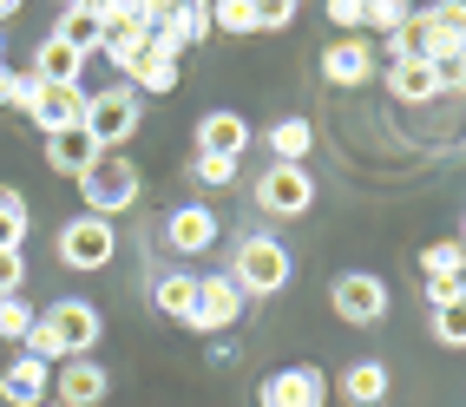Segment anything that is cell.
Returning a JSON list of instances; mask_svg holds the SVG:
<instances>
[{
  "mask_svg": "<svg viewBox=\"0 0 466 407\" xmlns=\"http://www.w3.org/2000/svg\"><path fill=\"white\" fill-rule=\"evenodd\" d=\"M138 191H145V184H138V165L126 158V151H99V158H92V171L79 178L86 217H106V224H112L118 210H132Z\"/></svg>",
  "mask_w": 466,
  "mask_h": 407,
  "instance_id": "1",
  "label": "cell"
},
{
  "mask_svg": "<svg viewBox=\"0 0 466 407\" xmlns=\"http://www.w3.org/2000/svg\"><path fill=\"white\" fill-rule=\"evenodd\" d=\"M289 249L276 243V237H243L237 243V263H230V283L243 290V296H276L289 283Z\"/></svg>",
  "mask_w": 466,
  "mask_h": 407,
  "instance_id": "2",
  "label": "cell"
},
{
  "mask_svg": "<svg viewBox=\"0 0 466 407\" xmlns=\"http://www.w3.org/2000/svg\"><path fill=\"white\" fill-rule=\"evenodd\" d=\"M79 125H86V138L99 145V151H118V145L138 132V92H132V86H106V92H92Z\"/></svg>",
  "mask_w": 466,
  "mask_h": 407,
  "instance_id": "3",
  "label": "cell"
},
{
  "mask_svg": "<svg viewBox=\"0 0 466 407\" xmlns=\"http://www.w3.org/2000/svg\"><path fill=\"white\" fill-rule=\"evenodd\" d=\"M329 309L341 322H355V329H375L388 316V283H381V276H368V270H341L329 283Z\"/></svg>",
  "mask_w": 466,
  "mask_h": 407,
  "instance_id": "4",
  "label": "cell"
},
{
  "mask_svg": "<svg viewBox=\"0 0 466 407\" xmlns=\"http://www.w3.org/2000/svg\"><path fill=\"white\" fill-rule=\"evenodd\" d=\"M118 257V230L106 224V217H73V224L66 230H59V263H66V270H106Z\"/></svg>",
  "mask_w": 466,
  "mask_h": 407,
  "instance_id": "5",
  "label": "cell"
},
{
  "mask_svg": "<svg viewBox=\"0 0 466 407\" xmlns=\"http://www.w3.org/2000/svg\"><path fill=\"white\" fill-rule=\"evenodd\" d=\"M40 329L53 335V349H59V361H79V355H92V341H99V309L92 302H53L46 316H40Z\"/></svg>",
  "mask_w": 466,
  "mask_h": 407,
  "instance_id": "6",
  "label": "cell"
},
{
  "mask_svg": "<svg viewBox=\"0 0 466 407\" xmlns=\"http://www.w3.org/2000/svg\"><path fill=\"white\" fill-rule=\"evenodd\" d=\"M257 407H329V374L309 368V361L276 368L269 382L257 388Z\"/></svg>",
  "mask_w": 466,
  "mask_h": 407,
  "instance_id": "7",
  "label": "cell"
},
{
  "mask_svg": "<svg viewBox=\"0 0 466 407\" xmlns=\"http://www.w3.org/2000/svg\"><path fill=\"white\" fill-rule=\"evenodd\" d=\"M257 204L269 217H302L309 204H316V178H309L302 165H269L257 178Z\"/></svg>",
  "mask_w": 466,
  "mask_h": 407,
  "instance_id": "8",
  "label": "cell"
},
{
  "mask_svg": "<svg viewBox=\"0 0 466 407\" xmlns=\"http://www.w3.org/2000/svg\"><path fill=\"white\" fill-rule=\"evenodd\" d=\"M158 20H165V26H151V40H158V46H171V53H184V46H204V40L217 34V20H210V0H184V7H158Z\"/></svg>",
  "mask_w": 466,
  "mask_h": 407,
  "instance_id": "9",
  "label": "cell"
},
{
  "mask_svg": "<svg viewBox=\"0 0 466 407\" xmlns=\"http://www.w3.org/2000/svg\"><path fill=\"white\" fill-rule=\"evenodd\" d=\"M26 118H34L46 138H53V132H73V125L86 118V92H79V86H40V79H34V99H26Z\"/></svg>",
  "mask_w": 466,
  "mask_h": 407,
  "instance_id": "10",
  "label": "cell"
},
{
  "mask_svg": "<svg viewBox=\"0 0 466 407\" xmlns=\"http://www.w3.org/2000/svg\"><path fill=\"white\" fill-rule=\"evenodd\" d=\"M243 316V290L230 283V276H198V309H191V329L198 335H217L230 329Z\"/></svg>",
  "mask_w": 466,
  "mask_h": 407,
  "instance_id": "11",
  "label": "cell"
},
{
  "mask_svg": "<svg viewBox=\"0 0 466 407\" xmlns=\"http://www.w3.org/2000/svg\"><path fill=\"white\" fill-rule=\"evenodd\" d=\"M53 394H59V407H99L106 394H112V374L92 361V355H79V361H59V382H53Z\"/></svg>",
  "mask_w": 466,
  "mask_h": 407,
  "instance_id": "12",
  "label": "cell"
},
{
  "mask_svg": "<svg viewBox=\"0 0 466 407\" xmlns=\"http://www.w3.org/2000/svg\"><path fill=\"white\" fill-rule=\"evenodd\" d=\"M46 394H53V368L46 361L20 355V361L0 368V407H40Z\"/></svg>",
  "mask_w": 466,
  "mask_h": 407,
  "instance_id": "13",
  "label": "cell"
},
{
  "mask_svg": "<svg viewBox=\"0 0 466 407\" xmlns=\"http://www.w3.org/2000/svg\"><path fill=\"white\" fill-rule=\"evenodd\" d=\"M322 79L329 86H368V79H375V46H368V40H335V46H322Z\"/></svg>",
  "mask_w": 466,
  "mask_h": 407,
  "instance_id": "14",
  "label": "cell"
},
{
  "mask_svg": "<svg viewBox=\"0 0 466 407\" xmlns=\"http://www.w3.org/2000/svg\"><path fill=\"white\" fill-rule=\"evenodd\" d=\"M243 145H250L243 112H204V125H198V158H237L243 165Z\"/></svg>",
  "mask_w": 466,
  "mask_h": 407,
  "instance_id": "15",
  "label": "cell"
},
{
  "mask_svg": "<svg viewBox=\"0 0 466 407\" xmlns=\"http://www.w3.org/2000/svg\"><path fill=\"white\" fill-rule=\"evenodd\" d=\"M165 243L177 249V257H204V249L217 243V217H210L204 204H184V210H171V224H165Z\"/></svg>",
  "mask_w": 466,
  "mask_h": 407,
  "instance_id": "16",
  "label": "cell"
},
{
  "mask_svg": "<svg viewBox=\"0 0 466 407\" xmlns=\"http://www.w3.org/2000/svg\"><path fill=\"white\" fill-rule=\"evenodd\" d=\"M92 158H99V145L86 138V125H73V132H53V138H46V165H53L59 178H73V184L92 171Z\"/></svg>",
  "mask_w": 466,
  "mask_h": 407,
  "instance_id": "17",
  "label": "cell"
},
{
  "mask_svg": "<svg viewBox=\"0 0 466 407\" xmlns=\"http://www.w3.org/2000/svg\"><path fill=\"white\" fill-rule=\"evenodd\" d=\"M420 26H427V59H453V46L466 34V0H441V7H427Z\"/></svg>",
  "mask_w": 466,
  "mask_h": 407,
  "instance_id": "18",
  "label": "cell"
},
{
  "mask_svg": "<svg viewBox=\"0 0 466 407\" xmlns=\"http://www.w3.org/2000/svg\"><path fill=\"white\" fill-rule=\"evenodd\" d=\"M388 92L400 106H427V99H441V73H433L427 59H394V66H388Z\"/></svg>",
  "mask_w": 466,
  "mask_h": 407,
  "instance_id": "19",
  "label": "cell"
},
{
  "mask_svg": "<svg viewBox=\"0 0 466 407\" xmlns=\"http://www.w3.org/2000/svg\"><path fill=\"white\" fill-rule=\"evenodd\" d=\"M34 79H40V86H79V79H86V59H79L66 40L46 34V40L34 46Z\"/></svg>",
  "mask_w": 466,
  "mask_h": 407,
  "instance_id": "20",
  "label": "cell"
},
{
  "mask_svg": "<svg viewBox=\"0 0 466 407\" xmlns=\"http://www.w3.org/2000/svg\"><path fill=\"white\" fill-rule=\"evenodd\" d=\"M53 40H66L79 59L99 53V46H106V14H99V7H66V14H59V26H53Z\"/></svg>",
  "mask_w": 466,
  "mask_h": 407,
  "instance_id": "21",
  "label": "cell"
},
{
  "mask_svg": "<svg viewBox=\"0 0 466 407\" xmlns=\"http://www.w3.org/2000/svg\"><path fill=\"white\" fill-rule=\"evenodd\" d=\"M151 302H158V316L191 322V309H198V276H191V270H165L158 283H151Z\"/></svg>",
  "mask_w": 466,
  "mask_h": 407,
  "instance_id": "22",
  "label": "cell"
},
{
  "mask_svg": "<svg viewBox=\"0 0 466 407\" xmlns=\"http://www.w3.org/2000/svg\"><path fill=\"white\" fill-rule=\"evenodd\" d=\"M177 59L184 53H171V46H158V40H151V53L138 59V92H151V99H165V92H177Z\"/></svg>",
  "mask_w": 466,
  "mask_h": 407,
  "instance_id": "23",
  "label": "cell"
},
{
  "mask_svg": "<svg viewBox=\"0 0 466 407\" xmlns=\"http://www.w3.org/2000/svg\"><path fill=\"white\" fill-rule=\"evenodd\" d=\"M309 145H316V125H309V118H276V125H269V151H276V165H302V158H309Z\"/></svg>",
  "mask_w": 466,
  "mask_h": 407,
  "instance_id": "24",
  "label": "cell"
},
{
  "mask_svg": "<svg viewBox=\"0 0 466 407\" xmlns=\"http://www.w3.org/2000/svg\"><path fill=\"white\" fill-rule=\"evenodd\" d=\"M420 270H427V283H460V276H466V243H460V237L427 243V249H420Z\"/></svg>",
  "mask_w": 466,
  "mask_h": 407,
  "instance_id": "25",
  "label": "cell"
},
{
  "mask_svg": "<svg viewBox=\"0 0 466 407\" xmlns=\"http://www.w3.org/2000/svg\"><path fill=\"white\" fill-rule=\"evenodd\" d=\"M341 394H349L355 407H381V394H388V361H355L349 374H341Z\"/></svg>",
  "mask_w": 466,
  "mask_h": 407,
  "instance_id": "26",
  "label": "cell"
},
{
  "mask_svg": "<svg viewBox=\"0 0 466 407\" xmlns=\"http://www.w3.org/2000/svg\"><path fill=\"white\" fill-rule=\"evenodd\" d=\"M433 316V341L441 349H466V296H453L447 309H427Z\"/></svg>",
  "mask_w": 466,
  "mask_h": 407,
  "instance_id": "27",
  "label": "cell"
},
{
  "mask_svg": "<svg viewBox=\"0 0 466 407\" xmlns=\"http://www.w3.org/2000/svg\"><path fill=\"white\" fill-rule=\"evenodd\" d=\"M20 237H26V198L0 184V249H20Z\"/></svg>",
  "mask_w": 466,
  "mask_h": 407,
  "instance_id": "28",
  "label": "cell"
},
{
  "mask_svg": "<svg viewBox=\"0 0 466 407\" xmlns=\"http://www.w3.org/2000/svg\"><path fill=\"white\" fill-rule=\"evenodd\" d=\"M210 20L224 26V34H257V0H217Z\"/></svg>",
  "mask_w": 466,
  "mask_h": 407,
  "instance_id": "29",
  "label": "cell"
},
{
  "mask_svg": "<svg viewBox=\"0 0 466 407\" xmlns=\"http://www.w3.org/2000/svg\"><path fill=\"white\" fill-rule=\"evenodd\" d=\"M34 335V309L20 296H0V341H26Z\"/></svg>",
  "mask_w": 466,
  "mask_h": 407,
  "instance_id": "30",
  "label": "cell"
},
{
  "mask_svg": "<svg viewBox=\"0 0 466 407\" xmlns=\"http://www.w3.org/2000/svg\"><path fill=\"white\" fill-rule=\"evenodd\" d=\"M191 171H198V184H210V191H230L243 165H237V158H198Z\"/></svg>",
  "mask_w": 466,
  "mask_h": 407,
  "instance_id": "31",
  "label": "cell"
},
{
  "mask_svg": "<svg viewBox=\"0 0 466 407\" xmlns=\"http://www.w3.org/2000/svg\"><path fill=\"white\" fill-rule=\"evenodd\" d=\"M296 20V0H257V34H283Z\"/></svg>",
  "mask_w": 466,
  "mask_h": 407,
  "instance_id": "32",
  "label": "cell"
},
{
  "mask_svg": "<svg viewBox=\"0 0 466 407\" xmlns=\"http://www.w3.org/2000/svg\"><path fill=\"white\" fill-rule=\"evenodd\" d=\"M26 99H34V73L0 66V106H20V112H26Z\"/></svg>",
  "mask_w": 466,
  "mask_h": 407,
  "instance_id": "33",
  "label": "cell"
},
{
  "mask_svg": "<svg viewBox=\"0 0 466 407\" xmlns=\"http://www.w3.org/2000/svg\"><path fill=\"white\" fill-rule=\"evenodd\" d=\"M408 14H414V7H400V0H368V26H388V34H400Z\"/></svg>",
  "mask_w": 466,
  "mask_h": 407,
  "instance_id": "34",
  "label": "cell"
},
{
  "mask_svg": "<svg viewBox=\"0 0 466 407\" xmlns=\"http://www.w3.org/2000/svg\"><path fill=\"white\" fill-rule=\"evenodd\" d=\"M20 283H26V257L20 249H0V296H20Z\"/></svg>",
  "mask_w": 466,
  "mask_h": 407,
  "instance_id": "35",
  "label": "cell"
},
{
  "mask_svg": "<svg viewBox=\"0 0 466 407\" xmlns=\"http://www.w3.org/2000/svg\"><path fill=\"white\" fill-rule=\"evenodd\" d=\"M329 20L335 26H361L368 20V0H329Z\"/></svg>",
  "mask_w": 466,
  "mask_h": 407,
  "instance_id": "36",
  "label": "cell"
},
{
  "mask_svg": "<svg viewBox=\"0 0 466 407\" xmlns=\"http://www.w3.org/2000/svg\"><path fill=\"white\" fill-rule=\"evenodd\" d=\"M453 296H466V283H427V309H447Z\"/></svg>",
  "mask_w": 466,
  "mask_h": 407,
  "instance_id": "37",
  "label": "cell"
},
{
  "mask_svg": "<svg viewBox=\"0 0 466 407\" xmlns=\"http://www.w3.org/2000/svg\"><path fill=\"white\" fill-rule=\"evenodd\" d=\"M20 14V0H0V20H14Z\"/></svg>",
  "mask_w": 466,
  "mask_h": 407,
  "instance_id": "38",
  "label": "cell"
},
{
  "mask_svg": "<svg viewBox=\"0 0 466 407\" xmlns=\"http://www.w3.org/2000/svg\"><path fill=\"white\" fill-rule=\"evenodd\" d=\"M453 59H460V73H466V34H460V46H453Z\"/></svg>",
  "mask_w": 466,
  "mask_h": 407,
  "instance_id": "39",
  "label": "cell"
},
{
  "mask_svg": "<svg viewBox=\"0 0 466 407\" xmlns=\"http://www.w3.org/2000/svg\"><path fill=\"white\" fill-rule=\"evenodd\" d=\"M0 66H7V46H0Z\"/></svg>",
  "mask_w": 466,
  "mask_h": 407,
  "instance_id": "40",
  "label": "cell"
},
{
  "mask_svg": "<svg viewBox=\"0 0 466 407\" xmlns=\"http://www.w3.org/2000/svg\"><path fill=\"white\" fill-rule=\"evenodd\" d=\"M40 407H59V401H40Z\"/></svg>",
  "mask_w": 466,
  "mask_h": 407,
  "instance_id": "41",
  "label": "cell"
},
{
  "mask_svg": "<svg viewBox=\"0 0 466 407\" xmlns=\"http://www.w3.org/2000/svg\"><path fill=\"white\" fill-rule=\"evenodd\" d=\"M460 243H466V224H460Z\"/></svg>",
  "mask_w": 466,
  "mask_h": 407,
  "instance_id": "42",
  "label": "cell"
}]
</instances>
